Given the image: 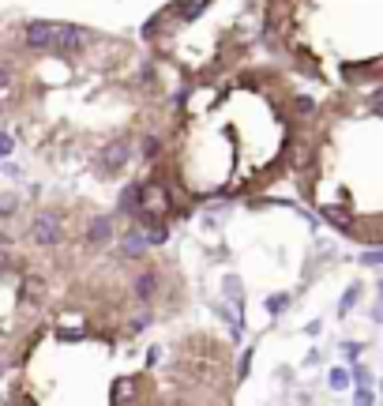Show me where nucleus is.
Segmentation results:
<instances>
[{
  "label": "nucleus",
  "mask_w": 383,
  "mask_h": 406,
  "mask_svg": "<svg viewBox=\"0 0 383 406\" xmlns=\"http://www.w3.org/2000/svg\"><path fill=\"white\" fill-rule=\"evenodd\" d=\"M23 298H30L34 305H41V301H46V282H41V279H27V282H23Z\"/></svg>",
  "instance_id": "obj_9"
},
{
  "label": "nucleus",
  "mask_w": 383,
  "mask_h": 406,
  "mask_svg": "<svg viewBox=\"0 0 383 406\" xmlns=\"http://www.w3.org/2000/svg\"><path fill=\"white\" fill-rule=\"evenodd\" d=\"M30 241H34V245H57L60 241V218L53 211L34 215V222H30Z\"/></svg>",
  "instance_id": "obj_2"
},
{
  "label": "nucleus",
  "mask_w": 383,
  "mask_h": 406,
  "mask_svg": "<svg viewBox=\"0 0 383 406\" xmlns=\"http://www.w3.org/2000/svg\"><path fill=\"white\" fill-rule=\"evenodd\" d=\"M0 372H4V365H0Z\"/></svg>",
  "instance_id": "obj_15"
},
{
  "label": "nucleus",
  "mask_w": 383,
  "mask_h": 406,
  "mask_svg": "<svg viewBox=\"0 0 383 406\" xmlns=\"http://www.w3.org/2000/svg\"><path fill=\"white\" fill-rule=\"evenodd\" d=\"M147 245H150V241L139 234V229H128V234H124V252H128V256H143Z\"/></svg>",
  "instance_id": "obj_8"
},
{
  "label": "nucleus",
  "mask_w": 383,
  "mask_h": 406,
  "mask_svg": "<svg viewBox=\"0 0 383 406\" xmlns=\"http://www.w3.org/2000/svg\"><path fill=\"white\" fill-rule=\"evenodd\" d=\"M331 383L335 388H346V372H331Z\"/></svg>",
  "instance_id": "obj_13"
},
{
  "label": "nucleus",
  "mask_w": 383,
  "mask_h": 406,
  "mask_svg": "<svg viewBox=\"0 0 383 406\" xmlns=\"http://www.w3.org/2000/svg\"><path fill=\"white\" fill-rule=\"evenodd\" d=\"M147 324H150V312H147V316H136V320H132V331H143Z\"/></svg>",
  "instance_id": "obj_12"
},
{
  "label": "nucleus",
  "mask_w": 383,
  "mask_h": 406,
  "mask_svg": "<svg viewBox=\"0 0 383 406\" xmlns=\"http://www.w3.org/2000/svg\"><path fill=\"white\" fill-rule=\"evenodd\" d=\"M53 34H57V23H49V19H30V23H23V42H27V49L46 53L49 42H53Z\"/></svg>",
  "instance_id": "obj_3"
},
{
  "label": "nucleus",
  "mask_w": 383,
  "mask_h": 406,
  "mask_svg": "<svg viewBox=\"0 0 383 406\" xmlns=\"http://www.w3.org/2000/svg\"><path fill=\"white\" fill-rule=\"evenodd\" d=\"M155 290H158V275H155V271H139V275H136V298L150 301V298H155Z\"/></svg>",
  "instance_id": "obj_7"
},
{
  "label": "nucleus",
  "mask_w": 383,
  "mask_h": 406,
  "mask_svg": "<svg viewBox=\"0 0 383 406\" xmlns=\"http://www.w3.org/2000/svg\"><path fill=\"white\" fill-rule=\"evenodd\" d=\"M139 203H143V181H139V184H128V189L120 192V207H117V211H120V215H136Z\"/></svg>",
  "instance_id": "obj_5"
},
{
  "label": "nucleus",
  "mask_w": 383,
  "mask_h": 406,
  "mask_svg": "<svg viewBox=\"0 0 383 406\" xmlns=\"http://www.w3.org/2000/svg\"><path fill=\"white\" fill-rule=\"evenodd\" d=\"M109 237H113V218H94V222L86 226V241H91V245H105Z\"/></svg>",
  "instance_id": "obj_6"
},
{
  "label": "nucleus",
  "mask_w": 383,
  "mask_h": 406,
  "mask_svg": "<svg viewBox=\"0 0 383 406\" xmlns=\"http://www.w3.org/2000/svg\"><path fill=\"white\" fill-rule=\"evenodd\" d=\"M139 155H143V158H158L162 155V139L158 136H143V139H139Z\"/></svg>",
  "instance_id": "obj_10"
},
{
  "label": "nucleus",
  "mask_w": 383,
  "mask_h": 406,
  "mask_svg": "<svg viewBox=\"0 0 383 406\" xmlns=\"http://www.w3.org/2000/svg\"><path fill=\"white\" fill-rule=\"evenodd\" d=\"M128 158H132V147H128L124 139H117V144H109V147L102 151V170H105V173H117V170L128 166Z\"/></svg>",
  "instance_id": "obj_4"
},
{
  "label": "nucleus",
  "mask_w": 383,
  "mask_h": 406,
  "mask_svg": "<svg viewBox=\"0 0 383 406\" xmlns=\"http://www.w3.org/2000/svg\"><path fill=\"white\" fill-rule=\"evenodd\" d=\"M91 30L86 27H75V23H57V34H53V42H49V49L46 53H53V57H75V53H83L86 46H91Z\"/></svg>",
  "instance_id": "obj_1"
},
{
  "label": "nucleus",
  "mask_w": 383,
  "mask_h": 406,
  "mask_svg": "<svg viewBox=\"0 0 383 406\" xmlns=\"http://www.w3.org/2000/svg\"><path fill=\"white\" fill-rule=\"evenodd\" d=\"M8 83H12V75H8V68H0V91H8Z\"/></svg>",
  "instance_id": "obj_14"
},
{
  "label": "nucleus",
  "mask_w": 383,
  "mask_h": 406,
  "mask_svg": "<svg viewBox=\"0 0 383 406\" xmlns=\"http://www.w3.org/2000/svg\"><path fill=\"white\" fill-rule=\"evenodd\" d=\"M8 155H12V139H8L4 132H0V158H8Z\"/></svg>",
  "instance_id": "obj_11"
}]
</instances>
